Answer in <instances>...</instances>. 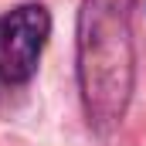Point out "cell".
Listing matches in <instances>:
<instances>
[{"label": "cell", "mask_w": 146, "mask_h": 146, "mask_svg": "<svg viewBox=\"0 0 146 146\" xmlns=\"http://www.w3.org/2000/svg\"><path fill=\"white\" fill-rule=\"evenodd\" d=\"M48 31H51V17L37 3L17 7L0 17V78L3 82H27L34 75Z\"/></svg>", "instance_id": "cell-2"}, {"label": "cell", "mask_w": 146, "mask_h": 146, "mask_svg": "<svg viewBox=\"0 0 146 146\" xmlns=\"http://www.w3.org/2000/svg\"><path fill=\"white\" fill-rule=\"evenodd\" d=\"M133 72L129 0H85L78 17V78L95 129L109 133L122 122L133 95Z\"/></svg>", "instance_id": "cell-1"}]
</instances>
